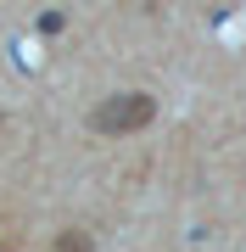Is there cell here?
Here are the masks:
<instances>
[{
    "label": "cell",
    "mask_w": 246,
    "mask_h": 252,
    "mask_svg": "<svg viewBox=\"0 0 246 252\" xmlns=\"http://www.w3.org/2000/svg\"><path fill=\"white\" fill-rule=\"evenodd\" d=\"M151 118H157V101L146 90H118V95L95 101L90 129H95V135H129V129H146Z\"/></svg>",
    "instance_id": "obj_1"
},
{
    "label": "cell",
    "mask_w": 246,
    "mask_h": 252,
    "mask_svg": "<svg viewBox=\"0 0 246 252\" xmlns=\"http://www.w3.org/2000/svg\"><path fill=\"white\" fill-rule=\"evenodd\" d=\"M56 252H95V241L84 230H62V235H56Z\"/></svg>",
    "instance_id": "obj_2"
}]
</instances>
